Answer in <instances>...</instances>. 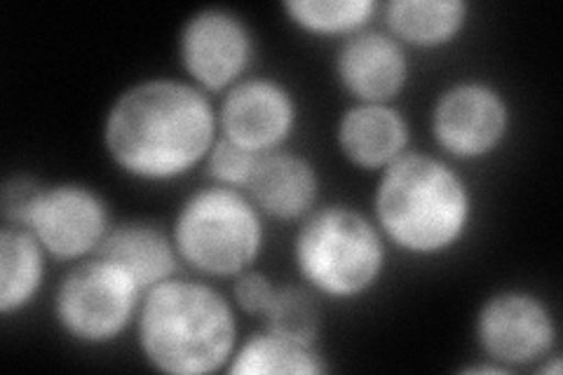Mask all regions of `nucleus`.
Returning a JSON list of instances; mask_svg holds the SVG:
<instances>
[{
    "instance_id": "nucleus-9",
    "label": "nucleus",
    "mask_w": 563,
    "mask_h": 375,
    "mask_svg": "<svg viewBox=\"0 0 563 375\" xmlns=\"http://www.w3.org/2000/svg\"><path fill=\"white\" fill-rule=\"evenodd\" d=\"M179 59L202 92H228L244 80L254 59V35L242 16L225 8L190 14L179 33Z\"/></svg>"
},
{
    "instance_id": "nucleus-4",
    "label": "nucleus",
    "mask_w": 563,
    "mask_h": 375,
    "mask_svg": "<svg viewBox=\"0 0 563 375\" xmlns=\"http://www.w3.org/2000/svg\"><path fill=\"white\" fill-rule=\"evenodd\" d=\"M385 258L380 228L345 205L312 209L294 240V263L303 282L333 300L372 291L383 277Z\"/></svg>"
},
{
    "instance_id": "nucleus-22",
    "label": "nucleus",
    "mask_w": 563,
    "mask_h": 375,
    "mask_svg": "<svg viewBox=\"0 0 563 375\" xmlns=\"http://www.w3.org/2000/svg\"><path fill=\"white\" fill-rule=\"evenodd\" d=\"M43 188L45 186L29 174H12L5 178L3 190H0V211H3L5 225L26 228Z\"/></svg>"
},
{
    "instance_id": "nucleus-19",
    "label": "nucleus",
    "mask_w": 563,
    "mask_h": 375,
    "mask_svg": "<svg viewBox=\"0 0 563 375\" xmlns=\"http://www.w3.org/2000/svg\"><path fill=\"white\" fill-rule=\"evenodd\" d=\"M289 20L312 35H352L378 12L374 0H289L282 5Z\"/></svg>"
},
{
    "instance_id": "nucleus-10",
    "label": "nucleus",
    "mask_w": 563,
    "mask_h": 375,
    "mask_svg": "<svg viewBox=\"0 0 563 375\" xmlns=\"http://www.w3.org/2000/svg\"><path fill=\"white\" fill-rule=\"evenodd\" d=\"M26 230L57 261H85L97 254L111 230L109 205L95 188L57 184L43 188Z\"/></svg>"
},
{
    "instance_id": "nucleus-6",
    "label": "nucleus",
    "mask_w": 563,
    "mask_h": 375,
    "mask_svg": "<svg viewBox=\"0 0 563 375\" xmlns=\"http://www.w3.org/2000/svg\"><path fill=\"white\" fill-rule=\"evenodd\" d=\"M136 284L106 258L92 256L70 267L55 298L59 329L80 345H106L125 333L141 306Z\"/></svg>"
},
{
    "instance_id": "nucleus-8",
    "label": "nucleus",
    "mask_w": 563,
    "mask_h": 375,
    "mask_svg": "<svg viewBox=\"0 0 563 375\" xmlns=\"http://www.w3.org/2000/svg\"><path fill=\"white\" fill-rule=\"evenodd\" d=\"M474 333L486 360L512 371L550 360L556 343V321L542 298L521 289H505L484 300Z\"/></svg>"
},
{
    "instance_id": "nucleus-18",
    "label": "nucleus",
    "mask_w": 563,
    "mask_h": 375,
    "mask_svg": "<svg viewBox=\"0 0 563 375\" xmlns=\"http://www.w3.org/2000/svg\"><path fill=\"white\" fill-rule=\"evenodd\" d=\"M233 375H317L329 366L317 345H306L273 331H261L238 345L231 364Z\"/></svg>"
},
{
    "instance_id": "nucleus-23",
    "label": "nucleus",
    "mask_w": 563,
    "mask_h": 375,
    "mask_svg": "<svg viewBox=\"0 0 563 375\" xmlns=\"http://www.w3.org/2000/svg\"><path fill=\"white\" fill-rule=\"evenodd\" d=\"M275 291L277 287L268 275H263L254 271V267H250V271H244L235 277L233 300L242 312L263 319V315H266V310L271 308V302L275 298Z\"/></svg>"
},
{
    "instance_id": "nucleus-7",
    "label": "nucleus",
    "mask_w": 563,
    "mask_h": 375,
    "mask_svg": "<svg viewBox=\"0 0 563 375\" xmlns=\"http://www.w3.org/2000/svg\"><path fill=\"white\" fill-rule=\"evenodd\" d=\"M512 113L498 87L461 80L437 97L432 109L434 144L451 159H482L496 153L509 134Z\"/></svg>"
},
{
    "instance_id": "nucleus-14",
    "label": "nucleus",
    "mask_w": 563,
    "mask_h": 375,
    "mask_svg": "<svg viewBox=\"0 0 563 375\" xmlns=\"http://www.w3.org/2000/svg\"><path fill=\"white\" fill-rule=\"evenodd\" d=\"M336 141L350 165L383 172L409 148V122L393 103H352L341 115Z\"/></svg>"
},
{
    "instance_id": "nucleus-1",
    "label": "nucleus",
    "mask_w": 563,
    "mask_h": 375,
    "mask_svg": "<svg viewBox=\"0 0 563 375\" xmlns=\"http://www.w3.org/2000/svg\"><path fill=\"white\" fill-rule=\"evenodd\" d=\"M219 113L200 87L148 78L120 92L103 120L111 163L139 181H174L205 163L219 136Z\"/></svg>"
},
{
    "instance_id": "nucleus-16",
    "label": "nucleus",
    "mask_w": 563,
    "mask_h": 375,
    "mask_svg": "<svg viewBox=\"0 0 563 375\" xmlns=\"http://www.w3.org/2000/svg\"><path fill=\"white\" fill-rule=\"evenodd\" d=\"M470 8L463 0H390L385 26L401 45L434 49L453 43L467 26Z\"/></svg>"
},
{
    "instance_id": "nucleus-15",
    "label": "nucleus",
    "mask_w": 563,
    "mask_h": 375,
    "mask_svg": "<svg viewBox=\"0 0 563 375\" xmlns=\"http://www.w3.org/2000/svg\"><path fill=\"white\" fill-rule=\"evenodd\" d=\"M95 256L118 265L144 294L172 279L176 263L181 261L172 232L141 221L111 225Z\"/></svg>"
},
{
    "instance_id": "nucleus-13",
    "label": "nucleus",
    "mask_w": 563,
    "mask_h": 375,
    "mask_svg": "<svg viewBox=\"0 0 563 375\" xmlns=\"http://www.w3.org/2000/svg\"><path fill=\"white\" fill-rule=\"evenodd\" d=\"M244 192L263 217L296 221L312 211L320 195V176L308 157L279 148L258 157Z\"/></svg>"
},
{
    "instance_id": "nucleus-12",
    "label": "nucleus",
    "mask_w": 563,
    "mask_h": 375,
    "mask_svg": "<svg viewBox=\"0 0 563 375\" xmlns=\"http://www.w3.org/2000/svg\"><path fill=\"white\" fill-rule=\"evenodd\" d=\"M411 76L407 47L393 33L362 29L343 38L336 52V78L362 103H390Z\"/></svg>"
},
{
    "instance_id": "nucleus-11",
    "label": "nucleus",
    "mask_w": 563,
    "mask_h": 375,
    "mask_svg": "<svg viewBox=\"0 0 563 375\" xmlns=\"http://www.w3.org/2000/svg\"><path fill=\"white\" fill-rule=\"evenodd\" d=\"M298 122L294 95L275 78H244L228 89L219 128L225 139L258 155L285 148Z\"/></svg>"
},
{
    "instance_id": "nucleus-17",
    "label": "nucleus",
    "mask_w": 563,
    "mask_h": 375,
    "mask_svg": "<svg viewBox=\"0 0 563 375\" xmlns=\"http://www.w3.org/2000/svg\"><path fill=\"white\" fill-rule=\"evenodd\" d=\"M45 249L26 228L0 230V315L29 308L45 279Z\"/></svg>"
},
{
    "instance_id": "nucleus-21",
    "label": "nucleus",
    "mask_w": 563,
    "mask_h": 375,
    "mask_svg": "<svg viewBox=\"0 0 563 375\" xmlns=\"http://www.w3.org/2000/svg\"><path fill=\"white\" fill-rule=\"evenodd\" d=\"M258 157H261L258 153L244 148L221 134V136H217L214 146H211L205 165H207L209 176L214 178L217 186L244 190L254 174Z\"/></svg>"
},
{
    "instance_id": "nucleus-3",
    "label": "nucleus",
    "mask_w": 563,
    "mask_h": 375,
    "mask_svg": "<svg viewBox=\"0 0 563 375\" xmlns=\"http://www.w3.org/2000/svg\"><path fill=\"white\" fill-rule=\"evenodd\" d=\"M374 209L387 242L413 256H439L465 238L472 192L449 159L407 151L380 172Z\"/></svg>"
},
{
    "instance_id": "nucleus-5",
    "label": "nucleus",
    "mask_w": 563,
    "mask_h": 375,
    "mask_svg": "<svg viewBox=\"0 0 563 375\" xmlns=\"http://www.w3.org/2000/svg\"><path fill=\"white\" fill-rule=\"evenodd\" d=\"M179 258L207 277H238L263 249V213L244 190L209 186L181 205L172 225Z\"/></svg>"
},
{
    "instance_id": "nucleus-20",
    "label": "nucleus",
    "mask_w": 563,
    "mask_h": 375,
    "mask_svg": "<svg viewBox=\"0 0 563 375\" xmlns=\"http://www.w3.org/2000/svg\"><path fill=\"white\" fill-rule=\"evenodd\" d=\"M317 296L320 294H314L308 284L277 287L271 308L263 315L266 329L298 343L317 345L322 329V308Z\"/></svg>"
},
{
    "instance_id": "nucleus-2",
    "label": "nucleus",
    "mask_w": 563,
    "mask_h": 375,
    "mask_svg": "<svg viewBox=\"0 0 563 375\" xmlns=\"http://www.w3.org/2000/svg\"><path fill=\"white\" fill-rule=\"evenodd\" d=\"M134 327L148 364L172 375L217 373L238 350L233 302L198 279L172 277L146 291Z\"/></svg>"
}]
</instances>
